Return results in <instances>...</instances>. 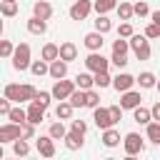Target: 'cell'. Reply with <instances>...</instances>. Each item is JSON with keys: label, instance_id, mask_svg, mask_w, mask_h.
Masks as SVG:
<instances>
[{"label": "cell", "instance_id": "obj_1", "mask_svg": "<svg viewBox=\"0 0 160 160\" xmlns=\"http://www.w3.org/2000/svg\"><path fill=\"white\" fill-rule=\"evenodd\" d=\"M35 85L25 82V85H18V82H8L5 85V98L12 100V102H30L35 98Z\"/></svg>", "mask_w": 160, "mask_h": 160}, {"label": "cell", "instance_id": "obj_2", "mask_svg": "<svg viewBox=\"0 0 160 160\" xmlns=\"http://www.w3.org/2000/svg\"><path fill=\"white\" fill-rule=\"evenodd\" d=\"M10 60H12V68H15V70H20V72H22V70H28V68H30V62H32V60H30V45H28V42L15 45V52H12V58H10Z\"/></svg>", "mask_w": 160, "mask_h": 160}, {"label": "cell", "instance_id": "obj_3", "mask_svg": "<svg viewBox=\"0 0 160 160\" xmlns=\"http://www.w3.org/2000/svg\"><path fill=\"white\" fill-rule=\"evenodd\" d=\"M85 68L90 72H100V70H108L110 68V58H102L100 50H90V55L85 58Z\"/></svg>", "mask_w": 160, "mask_h": 160}, {"label": "cell", "instance_id": "obj_4", "mask_svg": "<svg viewBox=\"0 0 160 160\" xmlns=\"http://www.w3.org/2000/svg\"><path fill=\"white\" fill-rule=\"evenodd\" d=\"M75 88H78L75 80H65V78L55 80V85H52V90H50V92H52V100H68Z\"/></svg>", "mask_w": 160, "mask_h": 160}, {"label": "cell", "instance_id": "obj_5", "mask_svg": "<svg viewBox=\"0 0 160 160\" xmlns=\"http://www.w3.org/2000/svg\"><path fill=\"white\" fill-rule=\"evenodd\" d=\"M122 148H125L128 158H132V155H140V152H142L145 142H142V138H140L138 132H128V135L122 138Z\"/></svg>", "mask_w": 160, "mask_h": 160}, {"label": "cell", "instance_id": "obj_6", "mask_svg": "<svg viewBox=\"0 0 160 160\" xmlns=\"http://www.w3.org/2000/svg\"><path fill=\"white\" fill-rule=\"evenodd\" d=\"M92 120H95V125H98L100 130H108V128L115 125V120H112V115H110V108H102V105L92 108Z\"/></svg>", "mask_w": 160, "mask_h": 160}, {"label": "cell", "instance_id": "obj_7", "mask_svg": "<svg viewBox=\"0 0 160 160\" xmlns=\"http://www.w3.org/2000/svg\"><path fill=\"white\" fill-rule=\"evenodd\" d=\"M20 135H22V125H18V122H5V125H0V142H2V145L18 140Z\"/></svg>", "mask_w": 160, "mask_h": 160}, {"label": "cell", "instance_id": "obj_8", "mask_svg": "<svg viewBox=\"0 0 160 160\" xmlns=\"http://www.w3.org/2000/svg\"><path fill=\"white\" fill-rule=\"evenodd\" d=\"M92 10V2L90 0H75L70 5V20H85Z\"/></svg>", "mask_w": 160, "mask_h": 160}, {"label": "cell", "instance_id": "obj_9", "mask_svg": "<svg viewBox=\"0 0 160 160\" xmlns=\"http://www.w3.org/2000/svg\"><path fill=\"white\" fill-rule=\"evenodd\" d=\"M35 148L42 158H52L55 155V138L50 135H42V138H35Z\"/></svg>", "mask_w": 160, "mask_h": 160}, {"label": "cell", "instance_id": "obj_10", "mask_svg": "<svg viewBox=\"0 0 160 160\" xmlns=\"http://www.w3.org/2000/svg\"><path fill=\"white\" fill-rule=\"evenodd\" d=\"M132 85H135V78H132L130 72H118V75L112 78V88H115L118 92H125V90H132Z\"/></svg>", "mask_w": 160, "mask_h": 160}, {"label": "cell", "instance_id": "obj_11", "mask_svg": "<svg viewBox=\"0 0 160 160\" xmlns=\"http://www.w3.org/2000/svg\"><path fill=\"white\" fill-rule=\"evenodd\" d=\"M140 102H142L140 92H135V90H125V92H120V108H122V110H132V108H138Z\"/></svg>", "mask_w": 160, "mask_h": 160}, {"label": "cell", "instance_id": "obj_12", "mask_svg": "<svg viewBox=\"0 0 160 160\" xmlns=\"http://www.w3.org/2000/svg\"><path fill=\"white\" fill-rule=\"evenodd\" d=\"M32 15L40 18V20H50L52 18V5L48 0H38V2H32Z\"/></svg>", "mask_w": 160, "mask_h": 160}, {"label": "cell", "instance_id": "obj_13", "mask_svg": "<svg viewBox=\"0 0 160 160\" xmlns=\"http://www.w3.org/2000/svg\"><path fill=\"white\" fill-rule=\"evenodd\" d=\"M82 42H85V48H88V50H102V42H105V38H102V32L92 30V32H88V35L82 38Z\"/></svg>", "mask_w": 160, "mask_h": 160}, {"label": "cell", "instance_id": "obj_14", "mask_svg": "<svg viewBox=\"0 0 160 160\" xmlns=\"http://www.w3.org/2000/svg\"><path fill=\"white\" fill-rule=\"evenodd\" d=\"M48 75H50L52 80H60V78H65V75H68V62H65L62 58L52 60V62H50V70H48Z\"/></svg>", "mask_w": 160, "mask_h": 160}, {"label": "cell", "instance_id": "obj_15", "mask_svg": "<svg viewBox=\"0 0 160 160\" xmlns=\"http://www.w3.org/2000/svg\"><path fill=\"white\" fill-rule=\"evenodd\" d=\"M45 30H48V20H40L35 15L28 20V32L30 35H45Z\"/></svg>", "mask_w": 160, "mask_h": 160}, {"label": "cell", "instance_id": "obj_16", "mask_svg": "<svg viewBox=\"0 0 160 160\" xmlns=\"http://www.w3.org/2000/svg\"><path fill=\"white\" fill-rule=\"evenodd\" d=\"M60 58L65 60V62H72V60H78V45L75 42H62L60 45Z\"/></svg>", "mask_w": 160, "mask_h": 160}, {"label": "cell", "instance_id": "obj_17", "mask_svg": "<svg viewBox=\"0 0 160 160\" xmlns=\"http://www.w3.org/2000/svg\"><path fill=\"white\" fill-rule=\"evenodd\" d=\"M42 120H45V108H40V105L30 102V108H28V122H32V125H40Z\"/></svg>", "mask_w": 160, "mask_h": 160}, {"label": "cell", "instance_id": "obj_18", "mask_svg": "<svg viewBox=\"0 0 160 160\" xmlns=\"http://www.w3.org/2000/svg\"><path fill=\"white\" fill-rule=\"evenodd\" d=\"M75 85L80 88V90H90V88H95V78H92V72L88 70V72H78L75 75Z\"/></svg>", "mask_w": 160, "mask_h": 160}, {"label": "cell", "instance_id": "obj_19", "mask_svg": "<svg viewBox=\"0 0 160 160\" xmlns=\"http://www.w3.org/2000/svg\"><path fill=\"white\" fill-rule=\"evenodd\" d=\"M72 110H75V108L70 105V100H60L58 108H55V118H58V120H70V118H72Z\"/></svg>", "mask_w": 160, "mask_h": 160}, {"label": "cell", "instance_id": "obj_20", "mask_svg": "<svg viewBox=\"0 0 160 160\" xmlns=\"http://www.w3.org/2000/svg\"><path fill=\"white\" fill-rule=\"evenodd\" d=\"M132 120H135V122H140V125H148V122L152 120V112H150V108H142V105L132 108Z\"/></svg>", "mask_w": 160, "mask_h": 160}, {"label": "cell", "instance_id": "obj_21", "mask_svg": "<svg viewBox=\"0 0 160 160\" xmlns=\"http://www.w3.org/2000/svg\"><path fill=\"white\" fill-rule=\"evenodd\" d=\"M40 58H42V60H48V62L58 60V58H60V45H55V42H48V45H42V52H40Z\"/></svg>", "mask_w": 160, "mask_h": 160}, {"label": "cell", "instance_id": "obj_22", "mask_svg": "<svg viewBox=\"0 0 160 160\" xmlns=\"http://www.w3.org/2000/svg\"><path fill=\"white\" fill-rule=\"evenodd\" d=\"M8 118H10V122L22 125V122H28V110H22V108H20V102H18V105H12V108H10Z\"/></svg>", "mask_w": 160, "mask_h": 160}, {"label": "cell", "instance_id": "obj_23", "mask_svg": "<svg viewBox=\"0 0 160 160\" xmlns=\"http://www.w3.org/2000/svg\"><path fill=\"white\" fill-rule=\"evenodd\" d=\"M102 145H105V148H118V145H120V132L112 130V128L102 130Z\"/></svg>", "mask_w": 160, "mask_h": 160}, {"label": "cell", "instance_id": "obj_24", "mask_svg": "<svg viewBox=\"0 0 160 160\" xmlns=\"http://www.w3.org/2000/svg\"><path fill=\"white\" fill-rule=\"evenodd\" d=\"M82 138H85V135H78V132L70 130V132H65L62 140H65V148H68V150H80V148H82Z\"/></svg>", "mask_w": 160, "mask_h": 160}, {"label": "cell", "instance_id": "obj_25", "mask_svg": "<svg viewBox=\"0 0 160 160\" xmlns=\"http://www.w3.org/2000/svg\"><path fill=\"white\" fill-rule=\"evenodd\" d=\"M118 8V0H95L92 2V10L98 12V15H108L110 10H115Z\"/></svg>", "mask_w": 160, "mask_h": 160}, {"label": "cell", "instance_id": "obj_26", "mask_svg": "<svg viewBox=\"0 0 160 160\" xmlns=\"http://www.w3.org/2000/svg\"><path fill=\"white\" fill-rule=\"evenodd\" d=\"M48 70H50V62H48V60H42V58L30 62V72H32L35 78H42V75H48Z\"/></svg>", "mask_w": 160, "mask_h": 160}, {"label": "cell", "instance_id": "obj_27", "mask_svg": "<svg viewBox=\"0 0 160 160\" xmlns=\"http://www.w3.org/2000/svg\"><path fill=\"white\" fill-rule=\"evenodd\" d=\"M145 135H148V140H150V142L160 145V122H158V120H155V122L150 120V122L145 125Z\"/></svg>", "mask_w": 160, "mask_h": 160}, {"label": "cell", "instance_id": "obj_28", "mask_svg": "<svg viewBox=\"0 0 160 160\" xmlns=\"http://www.w3.org/2000/svg\"><path fill=\"white\" fill-rule=\"evenodd\" d=\"M0 15L2 18H15L18 15V0H2L0 2Z\"/></svg>", "mask_w": 160, "mask_h": 160}, {"label": "cell", "instance_id": "obj_29", "mask_svg": "<svg viewBox=\"0 0 160 160\" xmlns=\"http://www.w3.org/2000/svg\"><path fill=\"white\" fill-rule=\"evenodd\" d=\"M50 100H52V92H48V90H38L35 92V98L30 100V102H35V105H40V108H50Z\"/></svg>", "mask_w": 160, "mask_h": 160}, {"label": "cell", "instance_id": "obj_30", "mask_svg": "<svg viewBox=\"0 0 160 160\" xmlns=\"http://www.w3.org/2000/svg\"><path fill=\"white\" fill-rule=\"evenodd\" d=\"M65 125H62V120H55V122H50V128H48V135L50 138H55V140H62L65 138Z\"/></svg>", "mask_w": 160, "mask_h": 160}, {"label": "cell", "instance_id": "obj_31", "mask_svg": "<svg viewBox=\"0 0 160 160\" xmlns=\"http://www.w3.org/2000/svg\"><path fill=\"white\" fill-rule=\"evenodd\" d=\"M92 78H95V88H108V85H112V78H110V72L108 70H100V72H92Z\"/></svg>", "mask_w": 160, "mask_h": 160}, {"label": "cell", "instance_id": "obj_32", "mask_svg": "<svg viewBox=\"0 0 160 160\" xmlns=\"http://www.w3.org/2000/svg\"><path fill=\"white\" fill-rule=\"evenodd\" d=\"M135 82H140V88H155V82H158V78L150 72V70H145V72H140L138 78H135Z\"/></svg>", "mask_w": 160, "mask_h": 160}, {"label": "cell", "instance_id": "obj_33", "mask_svg": "<svg viewBox=\"0 0 160 160\" xmlns=\"http://www.w3.org/2000/svg\"><path fill=\"white\" fill-rule=\"evenodd\" d=\"M12 152H15L18 158H25V155L30 152V145H28V140H25V138H18V140H12Z\"/></svg>", "mask_w": 160, "mask_h": 160}, {"label": "cell", "instance_id": "obj_34", "mask_svg": "<svg viewBox=\"0 0 160 160\" xmlns=\"http://www.w3.org/2000/svg\"><path fill=\"white\" fill-rule=\"evenodd\" d=\"M70 105L72 108H85V90H80V88H75L72 92H70Z\"/></svg>", "mask_w": 160, "mask_h": 160}, {"label": "cell", "instance_id": "obj_35", "mask_svg": "<svg viewBox=\"0 0 160 160\" xmlns=\"http://www.w3.org/2000/svg\"><path fill=\"white\" fill-rule=\"evenodd\" d=\"M115 10H118V18H120V20H132V15H135L130 2H118Z\"/></svg>", "mask_w": 160, "mask_h": 160}, {"label": "cell", "instance_id": "obj_36", "mask_svg": "<svg viewBox=\"0 0 160 160\" xmlns=\"http://www.w3.org/2000/svg\"><path fill=\"white\" fill-rule=\"evenodd\" d=\"M95 30H98V32H102V35H105V32H110V30H112L110 18H108V15H98V20H95Z\"/></svg>", "mask_w": 160, "mask_h": 160}, {"label": "cell", "instance_id": "obj_37", "mask_svg": "<svg viewBox=\"0 0 160 160\" xmlns=\"http://www.w3.org/2000/svg\"><path fill=\"white\" fill-rule=\"evenodd\" d=\"M128 50H130L128 38H120V35H118V40L112 42V52H115V55H128Z\"/></svg>", "mask_w": 160, "mask_h": 160}, {"label": "cell", "instance_id": "obj_38", "mask_svg": "<svg viewBox=\"0 0 160 160\" xmlns=\"http://www.w3.org/2000/svg\"><path fill=\"white\" fill-rule=\"evenodd\" d=\"M98 105H100V92L95 88L85 90V108H98Z\"/></svg>", "mask_w": 160, "mask_h": 160}, {"label": "cell", "instance_id": "obj_39", "mask_svg": "<svg viewBox=\"0 0 160 160\" xmlns=\"http://www.w3.org/2000/svg\"><path fill=\"white\" fill-rule=\"evenodd\" d=\"M132 12H135L138 18H148V15H150V8H148L145 0H138V2L132 5Z\"/></svg>", "mask_w": 160, "mask_h": 160}, {"label": "cell", "instance_id": "obj_40", "mask_svg": "<svg viewBox=\"0 0 160 160\" xmlns=\"http://www.w3.org/2000/svg\"><path fill=\"white\" fill-rule=\"evenodd\" d=\"M15 52V45L10 40H0V58H12Z\"/></svg>", "mask_w": 160, "mask_h": 160}, {"label": "cell", "instance_id": "obj_41", "mask_svg": "<svg viewBox=\"0 0 160 160\" xmlns=\"http://www.w3.org/2000/svg\"><path fill=\"white\" fill-rule=\"evenodd\" d=\"M132 52H135V58H138V60H148V58H150V52H152V50H150V40H148L145 45H140L138 50H132Z\"/></svg>", "mask_w": 160, "mask_h": 160}, {"label": "cell", "instance_id": "obj_42", "mask_svg": "<svg viewBox=\"0 0 160 160\" xmlns=\"http://www.w3.org/2000/svg\"><path fill=\"white\" fill-rule=\"evenodd\" d=\"M70 130L78 132V135H85L88 132V122L85 120H70Z\"/></svg>", "mask_w": 160, "mask_h": 160}, {"label": "cell", "instance_id": "obj_43", "mask_svg": "<svg viewBox=\"0 0 160 160\" xmlns=\"http://www.w3.org/2000/svg\"><path fill=\"white\" fill-rule=\"evenodd\" d=\"M132 32H135V30H132L130 20H122V22H120V28H118V35H120V38H130Z\"/></svg>", "mask_w": 160, "mask_h": 160}, {"label": "cell", "instance_id": "obj_44", "mask_svg": "<svg viewBox=\"0 0 160 160\" xmlns=\"http://www.w3.org/2000/svg\"><path fill=\"white\" fill-rule=\"evenodd\" d=\"M20 138L32 140V138H35V125H32V122H22V135H20Z\"/></svg>", "mask_w": 160, "mask_h": 160}, {"label": "cell", "instance_id": "obj_45", "mask_svg": "<svg viewBox=\"0 0 160 160\" xmlns=\"http://www.w3.org/2000/svg\"><path fill=\"white\" fill-rule=\"evenodd\" d=\"M145 38H150V40H155V38H160V28L155 25V22H150L148 28H145V32H142Z\"/></svg>", "mask_w": 160, "mask_h": 160}, {"label": "cell", "instance_id": "obj_46", "mask_svg": "<svg viewBox=\"0 0 160 160\" xmlns=\"http://www.w3.org/2000/svg\"><path fill=\"white\" fill-rule=\"evenodd\" d=\"M110 62H112L115 68H125V65H128V55H115V52H112Z\"/></svg>", "mask_w": 160, "mask_h": 160}, {"label": "cell", "instance_id": "obj_47", "mask_svg": "<svg viewBox=\"0 0 160 160\" xmlns=\"http://www.w3.org/2000/svg\"><path fill=\"white\" fill-rule=\"evenodd\" d=\"M10 108H12V100H8V98L2 95V98H0V115H8Z\"/></svg>", "mask_w": 160, "mask_h": 160}, {"label": "cell", "instance_id": "obj_48", "mask_svg": "<svg viewBox=\"0 0 160 160\" xmlns=\"http://www.w3.org/2000/svg\"><path fill=\"white\" fill-rule=\"evenodd\" d=\"M110 115H112L115 122H120V118H122V108H120V105H110Z\"/></svg>", "mask_w": 160, "mask_h": 160}, {"label": "cell", "instance_id": "obj_49", "mask_svg": "<svg viewBox=\"0 0 160 160\" xmlns=\"http://www.w3.org/2000/svg\"><path fill=\"white\" fill-rule=\"evenodd\" d=\"M150 112H152V120H158V122H160V100L150 108Z\"/></svg>", "mask_w": 160, "mask_h": 160}, {"label": "cell", "instance_id": "obj_50", "mask_svg": "<svg viewBox=\"0 0 160 160\" xmlns=\"http://www.w3.org/2000/svg\"><path fill=\"white\" fill-rule=\"evenodd\" d=\"M150 22H155V25L160 28V10H155V12H150Z\"/></svg>", "mask_w": 160, "mask_h": 160}, {"label": "cell", "instance_id": "obj_51", "mask_svg": "<svg viewBox=\"0 0 160 160\" xmlns=\"http://www.w3.org/2000/svg\"><path fill=\"white\" fill-rule=\"evenodd\" d=\"M0 18H2V15H0ZM2 28H5V25H2V20H0V38H2Z\"/></svg>", "mask_w": 160, "mask_h": 160}, {"label": "cell", "instance_id": "obj_52", "mask_svg": "<svg viewBox=\"0 0 160 160\" xmlns=\"http://www.w3.org/2000/svg\"><path fill=\"white\" fill-rule=\"evenodd\" d=\"M155 90H158V92H160V80H158V82H155Z\"/></svg>", "mask_w": 160, "mask_h": 160}, {"label": "cell", "instance_id": "obj_53", "mask_svg": "<svg viewBox=\"0 0 160 160\" xmlns=\"http://www.w3.org/2000/svg\"><path fill=\"white\" fill-rule=\"evenodd\" d=\"M0 158H2V142H0Z\"/></svg>", "mask_w": 160, "mask_h": 160}, {"label": "cell", "instance_id": "obj_54", "mask_svg": "<svg viewBox=\"0 0 160 160\" xmlns=\"http://www.w3.org/2000/svg\"><path fill=\"white\" fill-rule=\"evenodd\" d=\"M0 2H2V0H0Z\"/></svg>", "mask_w": 160, "mask_h": 160}]
</instances>
